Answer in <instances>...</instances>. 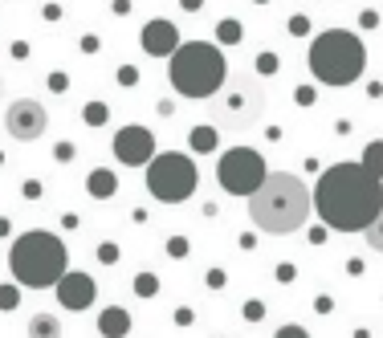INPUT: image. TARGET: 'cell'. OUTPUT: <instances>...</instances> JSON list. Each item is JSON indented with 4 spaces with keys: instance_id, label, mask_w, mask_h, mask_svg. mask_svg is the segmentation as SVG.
Segmentation results:
<instances>
[{
    "instance_id": "obj_1",
    "label": "cell",
    "mask_w": 383,
    "mask_h": 338,
    "mask_svg": "<svg viewBox=\"0 0 383 338\" xmlns=\"http://www.w3.org/2000/svg\"><path fill=\"white\" fill-rule=\"evenodd\" d=\"M314 212L335 232H363L383 212V179L355 159L335 163L314 183Z\"/></svg>"
},
{
    "instance_id": "obj_2",
    "label": "cell",
    "mask_w": 383,
    "mask_h": 338,
    "mask_svg": "<svg viewBox=\"0 0 383 338\" xmlns=\"http://www.w3.org/2000/svg\"><path fill=\"white\" fill-rule=\"evenodd\" d=\"M310 212H314V192L290 171H269L261 188L249 196V216L269 237H290L306 228Z\"/></svg>"
},
{
    "instance_id": "obj_3",
    "label": "cell",
    "mask_w": 383,
    "mask_h": 338,
    "mask_svg": "<svg viewBox=\"0 0 383 338\" xmlns=\"http://www.w3.org/2000/svg\"><path fill=\"white\" fill-rule=\"evenodd\" d=\"M8 269H12L17 286L45 290V286L61 281V273L70 269V253H66L61 237H53V232H21L8 249Z\"/></svg>"
},
{
    "instance_id": "obj_4",
    "label": "cell",
    "mask_w": 383,
    "mask_h": 338,
    "mask_svg": "<svg viewBox=\"0 0 383 338\" xmlns=\"http://www.w3.org/2000/svg\"><path fill=\"white\" fill-rule=\"evenodd\" d=\"M168 78L171 90L179 98H213L216 90L224 86L228 70H224V53L208 41H192V45H179L171 53V66H168Z\"/></svg>"
},
{
    "instance_id": "obj_5",
    "label": "cell",
    "mask_w": 383,
    "mask_h": 338,
    "mask_svg": "<svg viewBox=\"0 0 383 338\" xmlns=\"http://www.w3.org/2000/svg\"><path fill=\"white\" fill-rule=\"evenodd\" d=\"M367 70V49L346 29H326L310 45V74L322 86H351Z\"/></svg>"
},
{
    "instance_id": "obj_6",
    "label": "cell",
    "mask_w": 383,
    "mask_h": 338,
    "mask_svg": "<svg viewBox=\"0 0 383 338\" xmlns=\"http://www.w3.org/2000/svg\"><path fill=\"white\" fill-rule=\"evenodd\" d=\"M208 115L224 130H249L265 115V90L253 74H233L224 86L208 98Z\"/></svg>"
},
{
    "instance_id": "obj_7",
    "label": "cell",
    "mask_w": 383,
    "mask_h": 338,
    "mask_svg": "<svg viewBox=\"0 0 383 338\" xmlns=\"http://www.w3.org/2000/svg\"><path fill=\"white\" fill-rule=\"evenodd\" d=\"M200 183V171L192 163V155L184 151H159L151 163H147V192L159 200V204H184Z\"/></svg>"
},
{
    "instance_id": "obj_8",
    "label": "cell",
    "mask_w": 383,
    "mask_h": 338,
    "mask_svg": "<svg viewBox=\"0 0 383 338\" xmlns=\"http://www.w3.org/2000/svg\"><path fill=\"white\" fill-rule=\"evenodd\" d=\"M265 175H269V171H265V159L257 155L253 147H233V151H224L220 163H216L220 188L233 192V196H253Z\"/></svg>"
},
{
    "instance_id": "obj_9",
    "label": "cell",
    "mask_w": 383,
    "mask_h": 338,
    "mask_svg": "<svg viewBox=\"0 0 383 338\" xmlns=\"http://www.w3.org/2000/svg\"><path fill=\"white\" fill-rule=\"evenodd\" d=\"M45 127H49V115L37 98H17L8 110H4V130L17 139V143H33L41 139Z\"/></svg>"
},
{
    "instance_id": "obj_10",
    "label": "cell",
    "mask_w": 383,
    "mask_h": 338,
    "mask_svg": "<svg viewBox=\"0 0 383 338\" xmlns=\"http://www.w3.org/2000/svg\"><path fill=\"white\" fill-rule=\"evenodd\" d=\"M115 159L127 168H147L155 159V139L147 127H123L115 135Z\"/></svg>"
},
{
    "instance_id": "obj_11",
    "label": "cell",
    "mask_w": 383,
    "mask_h": 338,
    "mask_svg": "<svg viewBox=\"0 0 383 338\" xmlns=\"http://www.w3.org/2000/svg\"><path fill=\"white\" fill-rule=\"evenodd\" d=\"M53 290H57L61 310H74V314L90 310V306H94V297H98L94 277H90V273H74V269H66V273H61V281H57Z\"/></svg>"
},
{
    "instance_id": "obj_12",
    "label": "cell",
    "mask_w": 383,
    "mask_h": 338,
    "mask_svg": "<svg viewBox=\"0 0 383 338\" xmlns=\"http://www.w3.org/2000/svg\"><path fill=\"white\" fill-rule=\"evenodd\" d=\"M143 49H147L151 57H171V53L179 49L175 25H171V21H147V29H143Z\"/></svg>"
},
{
    "instance_id": "obj_13",
    "label": "cell",
    "mask_w": 383,
    "mask_h": 338,
    "mask_svg": "<svg viewBox=\"0 0 383 338\" xmlns=\"http://www.w3.org/2000/svg\"><path fill=\"white\" fill-rule=\"evenodd\" d=\"M98 330H102V338H127L130 314L123 310V306H110V310H102V314H98Z\"/></svg>"
},
{
    "instance_id": "obj_14",
    "label": "cell",
    "mask_w": 383,
    "mask_h": 338,
    "mask_svg": "<svg viewBox=\"0 0 383 338\" xmlns=\"http://www.w3.org/2000/svg\"><path fill=\"white\" fill-rule=\"evenodd\" d=\"M29 338H61V322L53 314H33L29 318Z\"/></svg>"
},
{
    "instance_id": "obj_15",
    "label": "cell",
    "mask_w": 383,
    "mask_h": 338,
    "mask_svg": "<svg viewBox=\"0 0 383 338\" xmlns=\"http://www.w3.org/2000/svg\"><path fill=\"white\" fill-rule=\"evenodd\" d=\"M90 192H94L98 200L115 196V175H110V171H94V175H90Z\"/></svg>"
},
{
    "instance_id": "obj_16",
    "label": "cell",
    "mask_w": 383,
    "mask_h": 338,
    "mask_svg": "<svg viewBox=\"0 0 383 338\" xmlns=\"http://www.w3.org/2000/svg\"><path fill=\"white\" fill-rule=\"evenodd\" d=\"M359 163L371 171V175H380V179H383V139H380V143H371V147L363 151V159H359Z\"/></svg>"
},
{
    "instance_id": "obj_17",
    "label": "cell",
    "mask_w": 383,
    "mask_h": 338,
    "mask_svg": "<svg viewBox=\"0 0 383 338\" xmlns=\"http://www.w3.org/2000/svg\"><path fill=\"white\" fill-rule=\"evenodd\" d=\"M363 237H367V245H371L375 253H383V212L367 224V228H363Z\"/></svg>"
},
{
    "instance_id": "obj_18",
    "label": "cell",
    "mask_w": 383,
    "mask_h": 338,
    "mask_svg": "<svg viewBox=\"0 0 383 338\" xmlns=\"http://www.w3.org/2000/svg\"><path fill=\"white\" fill-rule=\"evenodd\" d=\"M192 147H196V151H213V147H216V135H213V127H200V130H196Z\"/></svg>"
},
{
    "instance_id": "obj_19",
    "label": "cell",
    "mask_w": 383,
    "mask_h": 338,
    "mask_svg": "<svg viewBox=\"0 0 383 338\" xmlns=\"http://www.w3.org/2000/svg\"><path fill=\"white\" fill-rule=\"evenodd\" d=\"M102 119H106V106L102 102H90L86 106V123H102Z\"/></svg>"
},
{
    "instance_id": "obj_20",
    "label": "cell",
    "mask_w": 383,
    "mask_h": 338,
    "mask_svg": "<svg viewBox=\"0 0 383 338\" xmlns=\"http://www.w3.org/2000/svg\"><path fill=\"white\" fill-rule=\"evenodd\" d=\"M216 33H220V41H237V37H241V29H237L233 21H228V25L220 21V29H216Z\"/></svg>"
},
{
    "instance_id": "obj_21",
    "label": "cell",
    "mask_w": 383,
    "mask_h": 338,
    "mask_svg": "<svg viewBox=\"0 0 383 338\" xmlns=\"http://www.w3.org/2000/svg\"><path fill=\"white\" fill-rule=\"evenodd\" d=\"M0 306H4V310L17 306V290H12V286H0Z\"/></svg>"
},
{
    "instance_id": "obj_22",
    "label": "cell",
    "mask_w": 383,
    "mask_h": 338,
    "mask_svg": "<svg viewBox=\"0 0 383 338\" xmlns=\"http://www.w3.org/2000/svg\"><path fill=\"white\" fill-rule=\"evenodd\" d=\"M273 338H310V335H306L302 326H282V330H277Z\"/></svg>"
},
{
    "instance_id": "obj_23",
    "label": "cell",
    "mask_w": 383,
    "mask_h": 338,
    "mask_svg": "<svg viewBox=\"0 0 383 338\" xmlns=\"http://www.w3.org/2000/svg\"><path fill=\"white\" fill-rule=\"evenodd\" d=\"M179 4H184V8H188V12H196V8H200V4H204V0H179Z\"/></svg>"
}]
</instances>
